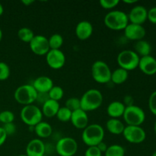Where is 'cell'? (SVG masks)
Returning a JSON list of instances; mask_svg holds the SVG:
<instances>
[{
	"mask_svg": "<svg viewBox=\"0 0 156 156\" xmlns=\"http://www.w3.org/2000/svg\"><path fill=\"white\" fill-rule=\"evenodd\" d=\"M50 50H59L63 44V37L59 34H53L48 38Z\"/></svg>",
	"mask_w": 156,
	"mask_h": 156,
	"instance_id": "4316f807",
	"label": "cell"
},
{
	"mask_svg": "<svg viewBox=\"0 0 156 156\" xmlns=\"http://www.w3.org/2000/svg\"><path fill=\"white\" fill-rule=\"evenodd\" d=\"M20 117L26 125L34 127L42 121L43 114L41 109L33 104L23 107L20 113Z\"/></svg>",
	"mask_w": 156,
	"mask_h": 156,
	"instance_id": "5b68a950",
	"label": "cell"
},
{
	"mask_svg": "<svg viewBox=\"0 0 156 156\" xmlns=\"http://www.w3.org/2000/svg\"><path fill=\"white\" fill-rule=\"evenodd\" d=\"M129 77V73L126 70L123 69L122 68L116 69L114 71L111 72V82H112L116 85H120L123 82H126Z\"/></svg>",
	"mask_w": 156,
	"mask_h": 156,
	"instance_id": "d4e9b609",
	"label": "cell"
},
{
	"mask_svg": "<svg viewBox=\"0 0 156 156\" xmlns=\"http://www.w3.org/2000/svg\"><path fill=\"white\" fill-rule=\"evenodd\" d=\"M18 156H27V155H26V154H24V155H18Z\"/></svg>",
	"mask_w": 156,
	"mask_h": 156,
	"instance_id": "681fc988",
	"label": "cell"
},
{
	"mask_svg": "<svg viewBox=\"0 0 156 156\" xmlns=\"http://www.w3.org/2000/svg\"><path fill=\"white\" fill-rule=\"evenodd\" d=\"M152 156H156V151H155V152H154L153 153H152Z\"/></svg>",
	"mask_w": 156,
	"mask_h": 156,
	"instance_id": "c3c4849f",
	"label": "cell"
},
{
	"mask_svg": "<svg viewBox=\"0 0 156 156\" xmlns=\"http://www.w3.org/2000/svg\"><path fill=\"white\" fill-rule=\"evenodd\" d=\"M27 156H44L46 153V145L40 139H33L26 146Z\"/></svg>",
	"mask_w": 156,
	"mask_h": 156,
	"instance_id": "9a60e30c",
	"label": "cell"
},
{
	"mask_svg": "<svg viewBox=\"0 0 156 156\" xmlns=\"http://www.w3.org/2000/svg\"><path fill=\"white\" fill-rule=\"evenodd\" d=\"M37 91L35 90L32 85L25 84L20 85L16 88L14 93V98L15 101L20 105L24 106L29 105H33L36 101Z\"/></svg>",
	"mask_w": 156,
	"mask_h": 156,
	"instance_id": "277c9868",
	"label": "cell"
},
{
	"mask_svg": "<svg viewBox=\"0 0 156 156\" xmlns=\"http://www.w3.org/2000/svg\"><path fill=\"white\" fill-rule=\"evenodd\" d=\"M154 131H155V133L156 135V120L155 122V124H154Z\"/></svg>",
	"mask_w": 156,
	"mask_h": 156,
	"instance_id": "7dc6e473",
	"label": "cell"
},
{
	"mask_svg": "<svg viewBox=\"0 0 156 156\" xmlns=\"http://www.w3.org/2000/svg\"><path fill=\"white\" fill-rule=\"evenodd\" d=\"M2 128L4 129L5 132L6 133L7 136L14 135L17 131V127L14 123H9L3 124Z\"/></svg>",
	"mask_w": 156,
	"mask_h": 156,
	"instance_id": "d590c367",
	"label": "cell"
},
{
	"mask_svg": "<svg viewBox=\"0 0 156 156\" xmlns=\"http://www.w3.org/2000/svg\"><path fill=\"white\" fill-rule=\"evenodd\" d=\"M2 29L0 28V41H2Z\"/></svg>",
	"mask_w": 156,
	"mask_h": 156,
	"instance_id": "bcb514c9",
	"label": "cell"
},
{
	"mask_svg": "<svg viewBox=\"0 0 156 156\" xmlns=\"http://www.w3.org/2000/svg\"><path fill=\"white\" fill-rule=\"evenodd\" d=\"M123 117L127 126H141L146 120V114L143 108L133 105L126 107Z\"/></svg>",
	"mask_w": 156,
	"mask_h": 156,
	"instance_id": "52a82bcc",
	"label": "cell"
},
{
	"mask_svg": "<svg viewBox=\"0 0 156 156\" xmlns=\"http://www.w3.org/2000/svg\"><path fill=\"white\" fill-rule=\"evenodd\" d=\"M148 10L141 5H138L131 9L129 14H127L129 21L132 24H141L147 20Z\"/></svg>",
	"mask_w": 156,
	"mask_h": 156,
	"instance_id": "5bb4252c",
	"label": "cell"
},
{
	"mask_svg": "<svg viewBox=\"0 0 156 156\" xmlns=\"http://www.w3.org/2000/svg\"><path fill=\"white\" fill-rule=\"evenodd\" d=\"M80 102L81 108L85 112L95 111L103 103V94L99 90L91 88L82 94Z\"/></svg>",
	"mask_w": 156,
	"mask_h": 156,
	"instance_id": "7a4b0ae2",
	"label": "cell"
},
{
	"mask_svg": "<svg viewBox=\"0 0 156 156\" xmlns=\"http://www.w3.org/2000/svg\"><path fill=\"white\" fill-rule=\"evenodd\" d=\"M126 106L123 102L119 101H114L111 102L107 108V113L111 118L118 119L119 117H123Z\"/></svg>",
	"mask_w": 156,
	"mask_h": 156,
	"instance_id": "ffe728a7",
	"label": "cell"
},
{
	"mask_svg": "<svg viewBox=\"0 0 156 156\" xmlns=\"http://www.w3.org/2000/svg\"><path fill=\"white\" fill-rule=\"evenodd\" d=\"M48 94L50 99L59 102V101L63 98L64 91L61 87L57 86V85H53V88L48 92Z\"/></svg>",
	"mask_w": 156,
	"mask_h": 156,
	"instance_id": "f1b7e54d",
	"label": "cell"
},
{
	"mask_svg": "<svg viewBox=\"0 0 156 156\" xmlns=\"http://www.w3.org/2000/svg\"><path fill=\"white\" fill-rule=\"evenodd\" d=\"M106 128L108 132L111 133L114 135H120V134H123L125 129V125L119 119L111 118L107 121Z\"/></svg>",
	"mask_w": 156,
	"mask_h": 156,
	"instance_id": "7402d4cb",
	"label": "cell"
},
{
	"mask_svg": "<svg viewBox=\"0 0 156 156\" xmlns=\"http://www.w3.org/2000/svg\"><path fill=\"white\" fill-rule=\"evenodd\" d=\"M66 108H68L69 110L73 112V111H76L78 109H80L81 108V102H80V98H78L73 97L69 98L66 100Z\"/></svg>",
	"mask_w": 156,
	"mask_h": 156,
	"instance_id": "4dcf8cb0",
	"label": "cell"
},
{
	"mask_svg": "<svg viewBox=\"0 0 156 156\" xmlns=\"http://www.w3.org/2000/svg\"><path fill=\"white\" fill-rule=\"evenodd\" d=\"M126 151L122 146L118 144L111 145L105 152V156H125Z\"/></svg>",
	"mask_w": 156,
	"mask_h": 156,
	"instance_id": "83f0119b",
	"label": "cell"
},
{
	"mask_svg": "<svg viewBox=\"0 0 156 156\" xmlns=\"http://www.w3.org/2000/svg\"><path fill=\"white\" fill-rule=\"evenodd\" d=\"M138 67L144 74L153 76L156 73V59L151 55L140 57Z\"/></svg>",
	"mask_w": 156,
	"mask_h": 156,
	"instance_id": "e0dca14e",
	"label": "cell"
},
{
	"mask_svg": "<svg viewBox=\"0 0 156 156\" xmlns=\"http://www.w3.org/2000/svg\"><path fill=\"white\" fill-rule=\"evenodd\" d=\"M91 73L93 79L98 83L107 84L111 82V70L104 61H95L91 66Z\"/></svg>",
	"mask_w": 156,
	"mask_h": 156,
	"instance_id": "ba28073f",
	"label": "cell"
},
{
	"mask_svg": "<svg viewBox=\"0 0 156 156\" xmlns=\"http://www.w3.org/2000/svg\"><path fill=\"white\" fill-rule=\"evenodd\" d=\"M44 156H50V155H44Z\"/></svg>",
	"mask_w": 156,
	"mask_h": 156,
	"instance_id": "f907efd6",
	"label": "cell"
},
{
	"mask_svg": "<svg viewBox=\"0 0 156 156\" xmlns=\"http://www.w3.org/2000/svg\"><path fill=\"white\" fill-rule=\"evenodd\" d=\"M134 51L137 53L140 57L149 56L152 51V47L149 41L146 40H140V41H136L134 44Z\"/></svg>",
	"mask_w": 156,
	"mask_h": 156,
	"instance_id": "cb8c5ba5",
	"label": "cell"
},
{
	"mask_svg": "<svg viewBox=\"0 0 156 156\" xmlns=\"http://www.w3.org/2000/svg\"><path fill=\"white\" fill-rule=\"evenodd\" d=\"M93 25L88 21H81L76 25L75 32L76 35L81 41H85L91 37L93 33Z\"/></svg>",
	"mask_w": 156,
	"mask_h": 156,
	"instance_id": "ac0fdd59",
	"label": "cell"
},
{
	"mask_svg": "<svg viewBox=\"0 0 156 156\" xmlns=\"http://www.w3.org/2000/svg\"><path fill=\"white\" fill-rule=\"evenodd\" d=\"M123 2L126 4H134L137 2V0H123Z\"/></svg>",
	"mask_w": 156,
	"mask_h": 156,
	"instance_id": "ee69618b",
	"label": "cell"
},
{
	"mask_svg": "<svg viewBox=\"0 0 156 156\" xmlns=\"http://www.w3.org/2000/svg\"><path fill=\"white\" fill-rule=\"evenodd\" d=\"M34 2V1H33V0H22V1H21V3L26 6L30 5H31L32 3Z\"/></svg>",
	"mask_w": 156,
	"mask_h": 156,
	"instance_id": "7bdbcfd3",
	"label": "cell"
},
{
	"mask_svg": "<svg viewBox=\"0 0 156 156\" xmlns=\"http://www.w3.org/2000/svg\"><path fill=\"white\" fill-rule=\"evenodd\" d=\"M35 133L41 139H46L50 137L53 133V128L50 123L41 121L34 127Z\"/></svg>",
	"mask_w": 156,
	"mask_h": 156,
	"instance_id": "603a6c76",
	"label": "cell"
},
{
	"mask_svg": "<svg viewBox=\"0 0 156 156\" xmlns=\"http://www.w3.org/2000/svg\"><path fill=\"white\" fill-rule=\"evenodd\" d=\"M32 85L38 93H48L54 85L50 77L42 76L35 79Z\"/></svg>",
	"mask_w": 156,
	"mask_h": 156,
	"instance_id": "d6986e66",
	"label": "cell"
},
{
	"mask_svg": "<svg viewBox=\"0 0 156 156\" xmlns=\"http://www.w3.org/2000/svg\"><path fill=\"white\" fill-rule=\"evenodd\" d=\"M85 156H102V153L97 146H90L85 151Z\"/></svg>",
	"mask_w": 156,
	"mask_h": 156,
	"instance_id": "8d00e7d4",
	"label": "cell"
},
{
	"mask_svg": "<svg viewBox=\"0 0 156 156\" xmlns=\"http://www.w3.org/2000/svg\"><path fill=\"white\" fill-rule=\"evenodd\" d=\"M88 116L87 112L80 108L72 112L71 121L72 124L79 129H84L88 125Z\"/></svg>",
	"mask_w": 156,
	"mask_h": 156,
	"instance_id": "2e32d148",
	"label": "cell"
},
{
	"mask_svg": "<svg viewBox=\"0 0 156 156\" xmlns=\"http://www.w3.org/2000/svg\"><path fill=\"white\" fill-rule=\"evenodd\" d=\"M15 120V114L11 111H3L0 112V123L3 124L9 123H13Z\"/></svg>",
	"mask_w": 156,
	"mask_h": 156,
	"instance_id": "1f68e13d",
	"label": "cell"
},
{
	"mask_svg": "<svg viewBox=\"0 0 156 156\" xmlns=\"http://www.w3.org/2000/svg\"><path fill=\"white\" fill-rule=\"evenodd\" d=\"M3 12H4V8H3L2 5L1 3H0V16H1V15H2Z\"/></svg>",
	"mask_w": 156,
	"mask_h": 156,
	"instance_id": "f6af8a7d",
	"label": "cell"
},
{
	"mask_svg": "<svg viewBox=\"0 0 156 156\" xmlns=\"http://www.w3.org/2000/svg\"><path fill=\"white\" fill-rule=\"evenodd\" d=\"M147 19L152 24H156V6L148 10Z\"/></svg>",
	"mask_w": 156,
	"mask_h": 156,
	"instance_id": "74e56055",
	"label": "cell"
},
{
	"mask_svg": "<svg viewBox=\"0 0 156 156\" xmlns=\"http://www.w3.org/2000/svg\"><path fill=\"white\" fill-rule=\"evenodd\" d=\"M100 5L103 9H112L120 3L119 0H100Z\"/></svg>",
	"mask_w": 156,
	"mask_h": 156,
	"instance_id": "836d02e7",
	"label": "cell"
},
{
	"mask_svg": "<svg viewBox=\"0 0 156 156\" xmlns=\"http://www.w3.org/2000/svg\"><path fill=\"white\" fill-rule=\"evenodd\" d=\"M59 108H60V106H59V102L49 99L42 105L41 111H42L43 116H45L48 118L56 117Z\"/></svg>",
	"mask_w": 156,
	"mask_h": 156,
	"instance_id": "44dd1931",
	"label": "cell"
},
{
	"mask_svg": "<svg viewBox=\"0 0 156 156\" xmlns=\"http://www.w3.org/2000/svg\"><path fill=\"white\" fill-rule=\"evenodd\" d=\"M34 36L35 34L34 31L29 27H21L18 30V38L24 43H28L29 44Z\"/></svg>",
	"mask_w": 156,
	"mask_h": 156,
	"instance_id": "484cf974",
	"label": "cell"
},
{
	"mask_svg": "<svg viewBox=\"0 0 156 156\" xmlns=\"http://www.w3.org/2000/svg\"><path fill=\"white\" fill-rule=\"evenodd\" d=\"M11 70L9 65L5 62H0V81H5L10 76Z\"/></svg>",
	"mask_w": 156,
	"mask_h": 156,
	"instance_id": "d6a6232c",
	"label": "cell"
},
{
	"mask_svg": "<svg viewBox=\"0 0 156 156\" xmlns=\"http://www.w3.org/2000/svg\"><path fill=\"white\" fill-rule=\"evenodd\" d=\"M106 27L111 30H121L129 24V18L126 12L120 10H113L108 12L104 18Z\"/></svg>",
	"mask_w": 156,
	"mask_h": 156,
	"instance_id": "3957f363",
	"label": "cell"
},
{
	"mask_svg": "<svg viewBox=\"0 0 156 156\" xmlns=\"http://www.w3.org/2000/svg\"><path fill=\"white\" fill-rule=\"evenodd\" d=\"M71 116H72V111L64 106V107H62V108H61V107L59 108L56 117H57V119L59 120V121L62 122V123H66V122L70 121Z\"/></svg>",
	"mask_w": 156,
	"mask_h": 156,
	"instance_id": "f546056e",
	"label": "cell"
},
{
	"mask_svg": "<svg viewBox=\"0 0 156 156\" xmlns=\"http://www.w3.org/2000/svg\"><path fill=\"white\" fill-rule=\"evenodd\" d=\"M140 59V57L134 50H125L119 53L117 61L120 68L129 72L138 68Z\"/></svg>",
	"mask_w": 156,
	"mask_h": 156,
	"instance_id": "8992f818",
	"label": "cell"
},
{
	"mask_svg": "<svg viewBox=\"0 0 156 156\" xmlns=\"http://www.w3.org/2000/svg\"><path fill=\"white\" fill-rule=\"evenodd\" d=\"M66 55L61 50H50L46 54V61L49 66L53 69H59L66 64Z\"/></svg>",
	"mask_w": 156,
	"mask_h": 156,
	"instance_id": "7c38bea8",
	"label": "cell"
},
{
	"mask_svg": "<svg viewBox=\"0 0 156 156\" xmlns=\"http://www.w3.org/2000/svg\"><path fill=\"white\" fill-rule=\"evenodd\" d=\"M55 149L59 156H74L78 151V143L72 137H62L57 141Z\"/></svg>",
	"mask_w": 156,
	"mask_h": 156,
	"instance_id": "9c48e42d",
	"label": "cell"
},
{
	"mask_svg": "<svg viewBox=\"0 0 156 156\" xmlns=\"http://www.w3.org/2000/svg\"><path fill=\"white\" fill-rule=\"evenodd\" d=\"M123 136L129 143L140 144L146 140V133L140 126H126L123 130Z\"/></svg>",
	"mask_w": 156,
	"mask_h": 156,
	"instance_id": "30bf717a",
	"label": "cell"
},
{
	"mask_svg": "<svg viewBox=\"0 0 156 156\" xmlns=\"http://www.w3.org/2000/svg\"><path fill=\"white\" fill-rule=\"evenodd\" d=\"M123 30L125 37L131 41H138L143 40L146 34V28L141 24L129 23Z\"/></svg>",
	"mask_w": 156,
	"mask_h": 156,
	"instance_id": "4fadbf2b",
	"label": "cell"
},
{
	"mask_svg": "<svg viewBox=\"0 0 156 156\" xmlns=\"http://www.w3.org/2000/svg\"><path fill=\"white\" fill-rule=\"evenodd\" d=\"M105 138V129L101 125L97 123L88 125L82 134L83 143L88 147L97 146Z\"/></svg>",
	"mask_w": 156,
	"mask_h": 156,
	"instance_id": "6da1fadb",
	"label": "cell"
},
{
	"mask_svg": "<svg viewBox=\"0 0 156 156\" xmlns=\"http://www.w3.org/2000/svg\"><path fill=\"white\" fill-rule=\"evenodd\" d=\"M7 137H8L7 134H6V133L5 132L2 126H0V146H2V145L4 144L6 139H7Z\"/></svg>",
	"mask_w": 156,
	"mask_h": 156,
	"instance_id": "60d3db41",
	"label": "cell"
},
{
	"mask_svg": "<svg viewBox=\"0 0 156 156\" xmlns=\"http://www.w3.org/2000/svg\"><path fill=\"white\" fill-rule=\"evenodd\" d=\"M123 103L126 107H129V106H131V105H134L133 98L130 95H126L124 97V99H123Z\"/></svg>",
	"mask_w": 156,
	"mask_h": 156,
	"instance_id": "ab89813d",
	"label": "cell"
},
{
	"mask_svg": "<svg viewBox=\"0 0 156 156\" xmlns=\"http://www.w3.org/2000/svg\"><path fill=\"white\" fill-rule=\"evenodd\" d=\"M97 147H98V149L100 150V152H101V153H105V152H106L107 149H108V145L105 143V142L102 141V142H101L98 145Z\"/></svg>",
	"mask_w": 156,
	"mask_h": 156,
	"instance_id": "b9f144b4",
	"label": "cell"
},
{
	"mask_svg": "<svg viewBox=\"0 0 156 156\" xmlns=\"http://www.w3.org/2000/svg\"><path fill=\"white\" fill-rule=\"evenodd\" d=\"M29 46L31 51L37 56L46 55L50 50L48 38L41 34L35 35L31 41L29 43Z\"/></svg>",
	"mask_w": 156,
	"mask_h": 156,
	"instance_id": "8fae6325",
	"label": "cell"
},
{
	"mask_svg": "<svg viewBox=\"0 0 156 156\" xmlns=\"http://www.w3.org/2000/svg\"><path fill=\"white\" fill-rule=\"evenodd\" d=\"M149 108L151 112L156 116V91H153L149 96Z\"/></svg>",
	"mask_w": 156,
	"mask_h": 156,
	"instance_id": "e575fe53",
	"label": "cell"
},
{
	"mask_svg": "<svg viewBox=\"0 0 156 156\" xmlns=\"http://www.w3.org/2000/svg\"><path fill=\"white\" fill-rule=\"evenodd\" d=\"M49 99H50V98H49L48 93H38L37 92L36 101L37 102L38 104H40V105H43L46 101H48Z\"/></svg>",
	"mask_w": 156,
	"mask_h": 156,
	"instance_id": "f35d334b",
	"label": "cell"
}]
</instances>
